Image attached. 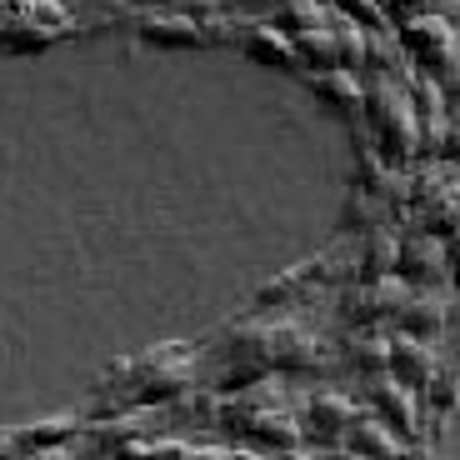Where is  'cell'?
I'll return each instance as SVG.
<instances>
[{"label":"cell","mask_w":460,"mask_h":460,"mask_svg":"<svg viewBox=\"0 0 460 460\" xmlns=\"http://www.w3.org/2000/svg\"><path fill=\"white\" fill-rule=\"evenodd\" d=\"M401 46L411 50V56L420 60V66L446 70L450 60H456V31H450L446 15H415V21H405Z\"/></svg>","instance_id":"cell-2"},{"label":"cell","mask_w":460,"mask_h":460,"mask_svg":"<svg viewBox=\"0 0 460 460\" xmlns=\"http://www.w3.org/2000/svg\"><path fill=\"white\" fill-rule=\"evenodd\" d=\"M366 101H370V120H376V136H380V146H385V155L405 161V155L420 146V126H415L411 95L380 75V81L366 91Z\"/></svg>","instance_id":"cell-1"},{"label":"cell","mask_w":460,"mask_h":460,"mask_svg":"<svg viewBox=\"0 0 460 460\" xmlns=\"http://www.w3.org/2000/svg\"><path fill=\"white\" fill-rule=\"evenodd\" d=\"M440 75H446V85H440V91H446V101H456V105H460V50H456V60H450V66L440 70Z\"/></svg>","instance_id":"cell-8"},{"label":"cell","mask_w":460,"mask_h":460,"mask_svg":"<svg viewBox=\"0 0 460 460\" xmlns=\"http://www.w3.org/2000/svg\"><path fill=\"white\" fill-rule=\"evenodd\" d=\"M280 21H286L296 35H305V31H321V25H331V15H325L321 0H286Z\"/></svg>","instance_id":"cell-5"},{"label":"cell","mask_w":460,"mask_h":460,"mask_svg":"<svg viewBox=\"0 0 460 460\" xmlns=\"http://www.w3.org/2000/svg\"><path fill=\"white\" fill-rule=\"evenodd\" d=\"M315 91H321L335 111H345V115L366 105V91L356 85V75H350V70H325V75H315Z\"/></svg>","instance_id":"cell-4"},{"label":"cell","mask_w":460,"mask_h":460,"mask_svg":"<svg viewBox=\"0 0 460 460\" xmlns=\"http://www.w3.org/2000/svg\"><path fill=\"white\" fill-rule=\"evenodd\" d=\"M335 5H341V15H345V21H350V25H366V31H385V15H380V5H376V0H335Z\"/></svg>","instance_id":"cell-7"},{"label":"cell","mask_w":460,"mask_h":460,"mask_svg":"<svg viewBox=\"0 0 460 460\" xmlns=\"http://www.w3.org/2000/svg\"><path fill=\"white\" fill-rule=\"evenodd\" d=\"M391 5L405 15V21H415V15H426V0H391Z\"/></svg>","instance_id":"cell-9"},{"label":"cell","mask_w":460,"mask_h":460,"mask_svg":"<svg viewBox=\"0 0 460 460\" xmlns=\"http://www.w3.org/2000/svg\"><path fill=\"white\" fill-rule=\"evenodd\" d=\"M290 46H296V60H311V66L321 70V75H325V70H341V46H335V31H331V25L296 35Z\"/></svg>","instance_id":"cell-3"},{"label":"cell","mask_w":460,"mask_h":460,"mask_svg":"<svg viewBox=\"0 0 460 460\" xmlns=\"http://www.w3.org/2000/svg\"><path fill=\"white\" fill-rule=\"evenodd\" d=\"M255 5H261V0H255Z\"/></svg>","instance_id":"cell-10"},{"label":"cell","mask_w":460,"mask_h":460,"mask_svg":"<svg viewBox=\"0 0 460 460\" xmlns=\"http://www.w3.org/2000/svg\"><path fill=\"white\" fill-rule=\"evenodd\" d=\"M251 50H255V56H265V60H276V66H300L296 46H290L286 35H276L270 25H261V31L251 35Z\"/></svg>","instance_id":"cell-6"}]
</instances>
